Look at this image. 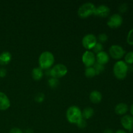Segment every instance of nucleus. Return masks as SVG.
Returning <instances> with one entry per match:
<instances>
[{
    "instance_id": "nucleus-22",
    "label": "nucleus",
    "mask_w": 133,
    "mask_h": 133,
    "mask_svg": "<svg viewBox=\"0 0 133 133\" xmlns=\"http://www.w3.org/2000/svg\"><path fill=\"white\" fill-rule=\"evenodd\" d=\"M94 68L95 71H96V75H98V74H101V73L102 72V71H103L104 70H105V68H104L103 65H101L98 63L94 64Z\"/></svg>"
},
{
    "instance_id": "nucleus-3",
    "label": "nucleus",
    "mask_w": 133,
    "mask_h": 133,
    "mask_svg": "<svg viewBox=\"0 0 133 133\" xmlns=\"http://www.w3.org/2000/svg\"><path fill=\"white\" fill-rule=\"evenodd\" d=\"M66 118L70 123L77 124L83 118L82 111L78 107H70L66 111Z\"/></svg>"
},
{
    "instance_id": "nucleus-23",
    "label": "nucleus",
    "mask_w": 133,
    "mask_h": 133,
    "mask_svg": "<svg viewBox=\"0 0 133 133\" xmlns=\"http://www.w3.org/2000/svg\"><path fill=\"white\" fill-rule=\"evenodd\" d=\"M44 98H45V95H44V94H43V93H38L35 96V101H36V102L40 103H42V102H43V101H44Z\"/></svg>"
},
{
    "instance_id": "nucleus-28",
    "label": "nucleus",
    "mask_w": 133,
    "mask_h": 133,
    "mask_svg": "<svg viewBox=\"0 0 133 133\" xmlns=\"http://www.w3.org/2000/svg\"><path fill=\"white\" fill-rule=\"evenodd\" d=\"M127 5L126 3H123L122 5H119V10L120 12L123 13V12H125L127 10Z\"/></svg>"
},
{
    "instance_id": "nucleus-25",
    "label": "nucleus",
    "mask_w": 133,
    "mask_h": 133,
    "mask_svg": "<svg viewBox=\"0 0 133 133\" xmlns=\"http://www.w3.org/2000/svg\"><path fill=\"white\" fill-rule=\"evenodd\" d=\"M103 48V47L102 44H101V43L97 42L92 49H93V51L94 52V53H96L97 54V53H99V52L102 51Z\"/></svg>"
},
{
    "instance_id": "nucleus-16",
    "label": "nucleus",
    "mask_w": 133,
    "mask_h": 133,
    "mask_svg": "<svg viewBox=\"0 0 133 133\" xmlns=\"http://www.w3.org/2000/svg\"><path fill=\"white\" fill-rule=\"evenodd\" d=\"M12 55L9 52L4 51L0 54V64L2 66L8 64L10 62Z\"/></svg>"
},
{
    "instance_id": "nucleus-18",
    "label": "nucleus",
    "mask_w": 133,
    "mask_h": 133,
    "mask_svg": "<svg viewBox=\"0 0 133 133\" xmlns=\"http://www.w3.org/2000/svg\"><path fill=\"white\" fill-rule=\"evenodd\" d=\"M94 114V110L91 107H87L82 112V116L84 119H90Z\"/></svg>"
},
{
    "instance_id": "nucleus-13",
    "label": "nucleus",
    "mask_w": 133,
    "mask_h": 133,
    "mask_svg": "<svg viewBox=\"0 0 133 133\" xmlns=\"http://www.w3.org/2000/svg\"><path fill=\"white\" fill-rule=\"evenodd\" d=\"M97 63L101 65H105L109 61V55L105 51H101L97 54L96 57Z\"/></svg>"
},
{
    "instance_id": "nucleus-11",
    "label": "nucleus",
    "mask_w": 133,
    "mask_h": 133,
    "mask_svg": "<svg viewBox=\"0 0 133 133\" xmlns=\"http://www.w3.org/2000/svg\"><path fill=\"white\" fill-rule=\"evenodd\" d=\"M110 8L105 5H101L97 7H96L94 14L96 16L101 17V18H106L110 14Z\"/></svg>"
},
{
    "instance_id": "nucleus-2",
    "label": "nucleus",
    "mask_w": 133,
    "mask_h": 133,
    "mask_svg": "<svg viewBox=\"0 0 133 133\" xmlns=\"http://www.w3.org/2000/svg\"><path fill=\"white\" fill-rule=\"evenodd\" d=\"M55 57L50 51H44L39 57L38 63L42 70H48L53 66Z\"/></svg>"
},
{
    "instance_id": "nucleus-30",
    "label": "nucleus",
    "mask_w": 133,
    "mask_h": 133,
    "mask_svg": "<svg viewBox=\"0 0 133 133\" xmlns=\"http://www.w3.org/2000/svg\"><path fill=\"white\" fill-rule=\"evenodd\" d=\"M6 70L5 68H0V77L3 78L6 76Z\"/></svg>"
},
{
    "instance_id": "nucleus-33",
    "label": "nucleus",
    "mask_w": 133,
    "mask_h": 133,
    "mask_svg": "<svg viewBox=\"0 0 133 133\" xmlns=\"http://www.w3.org/2000/svg\"><path fill=\"white\" fill-rule=\"evenodd\" d=\"M115 133H127V132H126V131H123V130L119 129V130H118V131H117Z\"/></svg>"
},
{
    "instance_id": "nucleus-15",
    "label": "nucleus",
    "mask_w": 133,
    "mask_h": 133,
    "mask_svg": "<svg viewBox=\"0 0 133 133\" xmlns=\"http://www.w3.org/2000/svg\"><path fill=\"white\" fill-rule=\"evenodd\" d=\"M90 100L94 104L99 103L102 100V94L97 90L92 91L90 94Z\"/></svg>"
},
{
    "instance_id": "nucleus-17",
    "label": "nucleus",
    "mask_w": 133,
    "mask_h": 133,
    "mask_svg": "<svg viewBox=\"0 0 133 133\" xmlns=\"http://www.w3.org/2000/svg\"><path fill=\"white\" fill-rule=\"evenodd\" d=\"M43 75H44V73H43L42 70L40 67L35 68L32 70V77L35 81H39L42 79V78L43 77Z\"/></svg>"
},
{
    "instance_id": "nucleus-9",
    "label": "nucleus",
    "mask_w": 133,
    "mask_h": 133,
    "mask_svg": "<svg viewBox=\"0 0 133 133\" xmlns=\"http://www.w3.org/2000/svg\"><path fill=\"white\" fill-rule=\"evenodd\" d=\"M82 61L87 68L92 67L96 62V57L94 53L90 51L84 52L82 57Z\"/></svg>"
},
{
    "instance_id": "nucleus-10",
    "label": "nucleus",
    "mask_w": 133,
    "mask_h": 133,
    "mask_svg": "<svg viewBox=\"0 0 133 133\" xmlns=\"http://www.w3.org/2000/svg\"><path fill=\"white\" fill-rule=\"evenodd\" d=\"M121 124L125 129L129 132L133 131V116L131 115H124L121 118Z\"/></svg>"
},
{
    "instance_id": "nucleus-4",
    "label": "nucleus",
    "mask_w": 133,
    "mask_h": 133,
    "mask_svg": "<svg viewBox=\"0 0 133 133\" xmlns=\"http://www.w3.org/2000/svg\"><path fill=\"white\" fill-rule=\"evenodd\" d=\"M96 6L92 3H85L79 7L78 10V15L81 18H87L94 14Z\"/></svg>"
},
{
    "instance_id": "nucleus-32",
    "label": "nucleus",
    "mask_w": 133,
    "mask_h": 133,
    "mask_svg": "<svg viewBox=\"0 0 133 133\" xmlns=\"http://www.w3.org/2000/svg\"><path fill=\"white\" fill-rule=\"evenodd\" d=\"M23 133H34V131L31 129H27Z\"/></svg>"
},
{
    "instance_id": "nucleus-12",
    "label": "nucleus",
    "mask_w": 133,
    "mask_h": 133,
    "mask_svg": "<svg viewBox=\"0 0 133 133\" xmlns=\"http://www.w3.org/2000/svg\"><path fill=\"white\" fill-rule=\"evenodd\" d=\"M10 101L3 92H0V110H6L10 107Z\"/></svg>"
},
{
    "instance_id": "nucleus-34",
    "label": "nucleus",
    "mask_w": 133,
    "mask_h": 133,
    "mask_svg": "<svg viewBox=\"0 0 133 133\" xmlns=\"http://www.w3.org/2000/svg\"><path fill=\"white\" fill-rule=\"evenodd\" d=\"M130 112H131V114L132 115V116H133V103L131 106V108H130Z\"/></svg>"
},
{
    "instance_id": "nucleus-6",
    "label": "nucleus",
    "mask_w": 133,
    "mask_h": 133,
    "mask_svg": "<svg viewBox=\"0 0 133 133\" xmlns=\"http://www.w3.org/2000/svg\"><path fill=\"white\" fill-rule=\"evenodd\" d=\"M97 43V38L93 34L85 35L82 40V44L87 49H92Z\"/></svg>"
},
{
    "instance_id": "nucleus-27",
    "label": "nucleus",
    "mask_w": 133,
    "mask_h": 133,
    "mask_svg": "<svg viewBox=\"0 0 133 133\" xmlns=\"http://www.w3.org/2000/svg\"><path fill=\"white\" fill-rule=\"evenodd\" d=\"M77 125L78 127H79L80 129H84L85 128L87 125V122H86L85 119L82 118V119L77 123Z\"/></svg>"
},
{
    "instance_id": "nucleus-21",
    "label": "nucleus",
    "mask_w": 133,
    "mask_h": 133,
    "mask_svg": "<svg viewBox=\"0 0 133 133\" xmlns=\"http://www.w3.org/2000/svg\"><path fill=\"white\" fill-rule=\"evenodd\" d=\"M48 84H49V87L51 88H57V86L58 84V79L56 78H50L48 81Z\"/></svg>"
},
{
    "instance_id": "nucleus-1",
    "label": "nucleus",
    "mask_w": 133,
    "mask_h": 133,
    "mask_svg": "<svg viewBox=\"0 0 133 133\" xmlns=\"http://www.w3.org/2000/svg\"><path fill=\"white\" fill-rule=\"evenodd\" d=\"M129 71V66L123 61H118L116 62L113 68L114 76L119 80H123L127 77Z\"/></svg>"
},
{
    "instance_id": "nucleus-29",
    "label": "nucleus",
    "mask_w": 133,
    "mask_h": 133,
    "mask_svg": "<svg viewBox=\"0 0 133 133\" xmlns=\"http://www.w3.org/2000/svg\"><path fill=\"white\" fill-rule=\"evenodd\" d=\"M9 133H23V132L18 127H14V128H12L10 129Z\"/></svg>"
},
{
    "instance_id": "nucleus-20",
    "label": "nucleus",
    "mask_w": 133,
    "mask_h": 133,
    "mask_svg": "<svg viewBox=\"0 0 133 133\" xmlns=\"http://www.w3.org/2000/svg\"><path fill=\"white\" fill-rule=\"evenodd\" d=\"M125 62L127 64H133V51H129L125 55Z\"/></svg>"
},
{
    "instance_id": "nucleus-35",
    "label": "nucleus",
    "mask_w": 133,
    "mask_h": 133,
    "mask_svg": "<svg viewBox=\"0 0 133 133\" xmlns=\"http://www.w3.org/2000/svg\"><path fill=\"white\" fill-rule=\"evenodd\" d=\"M132 133H133V132H132Z\"/></svg>"
},
{
    "instance_id": "nucleus-19",
    "label": "nucleus",
    "mask_w": 133,
    "mask_h": 133,
    "mask_svg": "<svg viewBox=\"0 0 133 133\" xmlns=\"http://www.w3.org/2000/svg\"><path fill=\"white\" fill-rule=\"evenodd\" d=\"M85 76L88 78H92L96 75V71H95L94 67H88L85 70Z\"/></svg>"
},
{
    "instance_id": "nucleus-5",
    "label": "nucleus",
    "mask_w": 133,
    "mask_h": 133,
    "mask_svg": "<svg viewBox=\"0 0 133 133\" xmlns=\"http://www.w3.org/2000/svg\"><path fill=\"white\" fill-rule=\"evenodd\" d=\"M68 73V68L62 64H58L53 66L50 71V75L52 77L58 79L65 76Z\"/></svg>"
},
{
    "instance_id": "nucleus-7",
    "label": "nucleus",
    "mask_w": 133,
    "mask_h": 133,
    "mask_svg": "<svg viewBox=\"0 0 133 133\" xmlns=\"http://www.w3.org/2000/svg\"><path fill=\"white\" fill-rule=\"evenodd\" d=\"M109 53L111 57L116 60L121 59L125 55V51L121 45H112L109 49Z\"/></svg>"
},
{
    "instance_id": "nucleus-31",
    "label": "nucleus",
    "mask_w": 133,
    "mask_h": 133,
    "mask_svg": "<svg viewBox=\"0 0 133 133\" xmlns=\"http://www.w3.org/2000/svg\"><path fill=\"white\" fill-rule=\"evenodd\" d=\"M103 133H114L113 131L110 129H107L103 131Z\"/></svg>"
},
{
    "instance_id": "nucleus-26",
    "label": "nucleus",
    "mask_w": 133,
    "mask_h": 133,
    "mask_svg": "<svg viewBox=\"0 0 133 133\" xmlns=\"http://www.w3.org/2000/svg\"><path fill=\"white\" fill-rule=\"evenodd\" d=\"M98 40L100 42L99 43H104L106 42L108 40V36L105 33H101L99 35Z\"/></svg>"
},
{
    "instance_id": "nucleus-8",
    "label": "nucleus",
    "mask_w": 133,
    "mask_h": 133,
    "mask_svg": "<svg viewBox=\"0 0 133 133\" xmlns=\"http://www.w3.org/2000/svg\"><path fill=\"white\" fill-rule=\"evenodd\" d=\"M123 23V18L119 14H114L109 18L107 25L110 28L116 29L120 27Z\"/></svg>"
},
{
    "instance_id": "nucleus-14",
    "label": "nucleus",
    "mask_w": 133,
    "mask_h": 133,
    "mask_svg": "<svg viewBox=\"0 0 133 133\" xmlns=\"http://www.w3.org/2000/svg\"><path fill=\"white\" fill-rule=\"evenodd\" d=\"M115 112L118 115H124L129 110L128 105L125 103H118L115 107Z\"/></svg>"
},
{
    "instance_id": "nucleus-24",
    "label": "nucleus",
    "mask_w": 133,
    "mask_h": 133,
    "mask_svg": "<svg viewBox=\"0 0 133 133\" xmlns=\"http://www.w3.org/2000/svg\"><path fill=\"white\" fill-rule=\"evenodd\" d=\"M127 42L129 45H133V29L129 31L127 37Z\"/></svg>"
}]
</instances>
